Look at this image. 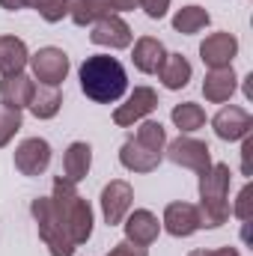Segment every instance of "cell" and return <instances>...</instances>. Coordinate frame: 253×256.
<instances>
[{"mask_svg":"<svg viewBox=\"0 0 253 256\" xmlns=\"http://www.w3.org/2000/svg\"><path fill=\"white\" fill-rule=\"evenodd\" d=\"M80 90L86 92V98L98 104H110L126 96L128 74L116 57L96 54V57H86L80 66Z\"/></svg>","mask_w":253,"mask_h":256,"instance_id":"1","label":"cell"},{"mask_svg":"<svg viewBox=\"0 0 253 256\" xmlns=\"http://www.w3.org/2000/svg\"><path fill=\"white\" fill-rule=\"evenodd\" d=\"M51 206L63 224V230L68 232L72 244H84L90 236H92V208L84 196H78L74 185L66 179V176H57L54 179V194H51Z\"/></svg>","mask_w":253,"mask_h":256,"instance_id":"2","label":"cell"},{"mask_svg":"<svg viewBox=\"0 0 253 256\" xmlns=\"http://www.w3.org/2000/svg\"><path fill=\"white\" fill-rule=\"evenodd\" d=\"M230 167L226 164H212L206 173H200V220L202 226H220L230 218Z\"/></svg>","mask_w":253,"mask_h":256,"instance_id":"3","label":"cell"},{"mask_svg":"<svg viewBox=\"0 0 253 256\" xmlns=\"http://www.w3.org/2000/svg\"><path fill=\"white\" fill-rule=\"evenodd\" d=\"M30 212L36 218V226H39V238L45 242V248L51 250V256H72L74 254V244L68 238V232L63 230L54 206H51V196H36L30 202Z\"/></svg>","mask_w":253,"mask_h":256,"instance_id":"4","label":"cell"},{"mask_svg":"<svg viewBox=\"0 0 253 256\" xmlns=\"http://www.w3.org/2000/svg\"><path fill=\"white\" fill-rule=\"evenodd\" d=\"M167 158L179 167L196 170V173H206L212 167V149L202 140H194V137H176L167 146Z\"/></svg>","mask_w":253,"mask_h":256,"instance_id":"5","label":"cell"},{"mask_svg":"<svg viewBox=\"0 0 253 256\" xmlns=\"http://www.w3.org/2000/svg\"><path fill=\"white\" fill-rule=\"evenodd\" d=\"M137 0H72V21L78 27H86V24H96L98 18H108V15H120L134 9Z\"/></svg>","mask_w":253,"mask_h":256,"instance_id":"6","label":"cell"},{"mask_svg":"<svg viewBox=\"0 0 253 256\" xmlns=\"http://www.w3.org/2000/svg\"><path fill=\"white\" fill-rule=\"evenodd\" d=\"M30 66H33L36 80H42L45 86H60L68 74V57L60 48H39L30 57Z\"/></svg>","mask_w":253,"mask_h":256,"instance_id":"7","label":"cell"},{"mask_svg":"<svg viewBox=\"0 0 253 256\" xmlns=\"http://www.w3.org/2000/svg\"><path fill=\"white\" fill-rule=\"evenodd\" d=\"M51 164V146L42 137H27L15 149V167L24 176H42Z\"/></svg>","mask_w":253,"mask_h":256,"instance_id":"8","label":"cell"},{"mask_svg":"<svg viewBox=\"0 0 253 256\" xmlns=\"http://www.w3.org/2000/svg\"><path fill=\"white\" fill-rule=\"evenodd\" d=\"M155 108H158V92L149 90V86H137V90L128 96L126 104H120V108L114 110V122L122 126V128L134 126V122H140L143 116H149Z\"/></svg>","mask_w":253,"mask_h":256,"instance_id":"9","label":"cell"},{"mask_svg":"<svg viewBox=\"0 0 253 256\" xmlns=\"http://www.w3.org/2000/svg\"><path fill=\"white\" fill-rule=\"evenodd\" d=\"M238 54V39L232 33H212L206 36V42L200 45V57L208 68H226L232 66Z\"/></svg>","mask_w":253,"mask_h":256,"instance_id":"10","label":"cell"},{"mask_svg":"<svg viewBox=\"0 0 253 256\" xmlns=\"http://www.w3.org/2000/svg\"><path fill=\"white\" fill-rule=\"evenodd\" d=\"M131 200H134V191H131L128 182L114 179L110 185H104V191H102V214H104L108 226L122 224V218H126L128 208H131Z\"/></svg>","mask_w":253,"mask_h":256,"instance_id":"11","label":"cell"},{"mask_svg":"<svg viewBox=\"0 0 253 256\" xmlns=\"http://www.w3.org/2000/svg\"><path fill=\"white\" fill-rule=\"evenodd\" d=\"M164 230L176 238H188L196 230H202V220H200V208L190 206V202H170L164 208Z\"/></svg>","mask_w":253,"mask_h":256,"instance_id":"12","label":"cell"},{"mask_svg":"<svg viewBox=\"0 0 253 256\" xmlns=\"http://www.w3.org/2000/svg\"><path fill=\"white\" fill-rule=\"evenodd\" d=\"M131 27L120 15H108V18H98L92 24V33H90V42L92 45H104V48H128L131 45Z\"/></svg>","mask_w":253,"mask_h":256,"instance_id":"13","label":"cell"},{"mask_svg":"<svg viewBox=\"0 0 253 256\" xmlns=\"http://www.w3.org/2000/svg\"><path fill=\"white\" fill-rule=\"evenodd\" d=\"M212 128L220 140H242L248 137L253 128V116L244 108H224L218 110V116L212 120Z\"/></svg>","mask_w":253,"mask_h":256,"instance_id":"14","label":"cell"},{"mask_svg":"<svg viewBox=\"0 0 253 256\" xmlns=\"http://www.w3.org/2000/svg\"><path fill=\"white\" fill-rule=\"evenodd\" d=\"M33 90H36V84H33V78H27L24 72L3 74V80H0V98H3V104H6V108H15V110H21V108L30 104Z\"/></svg>","mask_w":253,"mask_h":256,"instance_id":"15","label":"cell"},{"mask_svg":"<svg viewBox=\"0 0 253 256\" xmlns=\"http://www.w3.org/2000/svg\"><path fill=\"white\" fill-rule=\"evenodd\" d=\"M158 232H161V224H158V218H155L152 212L137 208L134 214H128V220H126V238L131 242V244L146 248V244H152V242L158 238Z\"/></svg>","mask_w":253,"mask_h":256,"instance_id":"16","label":"cell"},{"mask_svg":"<svg viewBox=\"0 0 253 256\" xmlns=\"http://www.w3.org/2000/svg\"><path fill=\"white\" fill-rule=\"evenodd\" d=\"M120 161H122V167L134 170V173H152L161 164V152H152V149H146L143 143H137L131 137L120 149Z\"/></svg>","mask_w":253,"mask_h":256,"instance_id":"17","label":"cell"},{"mask_svg":"<svg viewBox=\"0 0 253 256\" xmlns=\"http://www.w3.org/2000/svg\"><path fill=\"white\" fill-rule=\"evenodd\" d=\"M236 84H238V78H236L232 66H226V68H212V72L206 74V80H202V96H206L208 102H214V104L230 102V96L236 92Z\"/></svg>","mask_w":253,"mask_h":256,"instance_id":"18","label":"cell"},{"mask_svg":"<svg viewBox=\"0 0 253 256\" xmlns=\"http://www.w3.org/2000/svg\"><path fill=\"white\" fill-rule=\"evenodd\" d=\"M131 60H134V66H137L143 74H158L161 66H164V60H167V51H164V45H161L158 39L143 36V39H137Z\"/></svg>","mask_w":253,"mask_h":256,"instance_id":"19","label":"cell"},{"mask_svg":"<svg viewBox=\"0 0 253 256\" xmlns=\"http://www.w3.org/2000/svg\"><path fill=\"white\" fill-rule=\"evenodd\" d=\"M27 63H30L27 45H24L18 36H0V74L24 72Z\"/></svg>","mask_w":253,"mask_h":256,"instance_id":"20","label":"cell"},{"mask_svg":"<svg viewBox=\"0 0 253 256\" xmlns=\"http://www.w3.org/2000/svg\"><path fill=\"white\" fill-rule=\"evenodd\" d=\"M90 164H92V149L86 143H72L63 155V170H66V179L72 185H78L80 179H86L90 173Z\"/></svg>","mask_w":253,"mask_h":256,"instance_id":"21","label":"cell"},{"mask_svg":"<svg viewBox=\"0 0 253 256\" xmlns=\"http://www.w3.org/2000/svg\"><path fill=\"white\" fill-rule=\"evenodd\" d=\"M30 114L36 116V120H51V116H57L60 114V108H63V96H60V90L57 86H36L33 90V96H30Z\"/></svg>","mask_w":253,"mask_h":256,"instance_id":"22","label":"cell"},{"mask_svg":"<svg viewBox=\"0 0 253 256\" xmlns=\"http://www.w3.org/2000/svg\"><path fill=\"white\" fill-rule=\"evenodd\" d=\"M158 74H161L167 90H182V86H188V80H190V63L182 54H167V60H164Z\"/></svg>","mask_w":253,"mask_h":256,"instance_id":"23","label":"cell"},{"mask_svg":"<svg viewBox=\"0 0 253 256\" xmlns=\"http://www.w3.org/2000/svg\"><path fill=\"white\" fill-rule=\"evenodd\" d=\"M208 21H212V15H208L202 6H185V9H179V12L173 15V27H176L179 33H185V36L200 33Z\"/></svg>","mask_w":253,"mask_h":256,"instance_id":"24","label":"cell"},{"mask_svg":"<svg viewBox=\"0 0 253 256\" xmlns=\"http://www.w3.org/2000/svg\"><path fill=\"white\" fill-rule=\"evenodd\" d=\"M170 116H173L176 128H182V131H196V128H202V126H206V110H202L200 104H194V102L176 104Z\"/></svg>","mask_w":253,"mask_h":256,"instance_id":"25","label":"cell"},{"mask_svg":"<svg viewBox=\"0 0 253 256\" xmlns=\"http://www.w3.org/2000/svg\"><path fill=\"white\" fill-rule=\"evenodd\" d=\"M137 143H143L146 149H152V152H161L164 155V143H167V131L161 122H152V120H146V122H140L137 128V137H134Z\"/></svg>","mask_w":253,"mask_h":256,"instance_id":"26","label":"cell"},{"mask_svg":"<svg viewBox=\"0 0 253 256\" xmlns=\"http://www.w3.org/2000/svg\"><path fill=\"white\" fill-rule=\"evenodd\" d=\"M30 6L48 21V24H57L63 21L66 15L72 12V0H30Z\"/></svg>","mask_w":253,"mask_h":256,"instance_id":"27","label":"cell"},{"mask_svg":"<svg viewBox=\"0 0 253 256\" xmlns=\"http://www.w3.org/2000/svg\"><path fill=\"white\" fill-rule=\"evenodd\" d=\"M18 128H21V110L0 104V146H6L15 137Z\"/></svg>","mask_w":253,"mask_h":256,"instance_id":"28","label":"cell"},{"mask_svg":"<svg viewBox=\"0 0 253 256\" xmlns=\"http://www.w3.org/2000/svg\"><path fill=\"white\" fill-rule=\"evenodd\" d=\"M232 212H236V218H242V220H250L253 218V185H244V188H242L236 206H232Z\"/></svg>","mask_w":253,"mask_h":256,"instance_id":"29","label":"cell"},{"mask_svg":"<svg viewBox=\"0 0 253 256\" xmlns=\"http://www.w3.org/2000/svg\"><path fill=\"white\" fill-rule=\"evenodd\" d=\"M137 6H143V12L149 18H164L170 9V0H137Z\"/></svg>","mask_w":253,"mask_h":256,"instance_id":"30","label":"cell"},{"mask_svg":"<svg viewBox=\"0 0 253 256\" xmlns=\"http://www.w3.org/2000/svg\"><path fill=\"white\" fill-rule=\"evenodd\" d=\"M108 256H149V254H146V248H140V244L120 242V244H114V250H110Z\"/></svg>","mask_w":253,"mask_h":256,"instance_id":"31","label":"cell"},{"mask_svg":"<svg viewBox=\"0 0 253 256\" xmlns=\"http://www.w3.org/2000/svg\"><path fill=\"white\" fill-rule=\"evenodd\" d=\"M250 155H253V137H244V149H242V173L250 176Z\"/></svg>","mask_w":253,"mask_h":256,"instance_id":"32","label":"cell"},{"mask_svg":"<svg viewBox=\"0 0 253 256\" xmlns=\"http://www.w3.org/2000/svg\"><path fill=\"white\" fill-rule=\"evenodd\" d=\"M188 256H242L236 248H218V250H190Z\"/></svg>","mask_w":253,"mask_h":256,"instance_id":"33","label":"cell"},{"mask_svg":"<svg viewBox=\"0 0 253 256\" xmlns=\"http://www.w3.org/2000/svg\"><path fill=\"white\" fill-rule=\"evenodd\" d=\"M0 6H3V9H9V12H18V9L30 6V0H0Z\"/></svg>","mask_w":253,"mask_h":256,"instance_id":"34","label":"cell"}]
</instances>
